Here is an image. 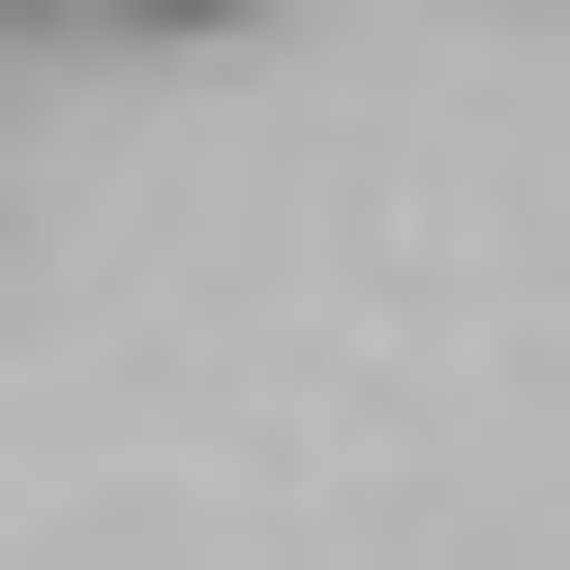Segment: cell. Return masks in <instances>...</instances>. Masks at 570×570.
<instances>
[{
	"label": "cell",
	"instance_id": "1",
	"mask_svg": "<svg viewBox=\"0 0 570 570\" xmlns=\"http://www.w3.org/2000/svg\"><path fill=\"white\" fill-rule=\"evenodd\" d=\"M0 30H60V60H150V30H271V0H0Z\"/></svg>",
	"mask_w": 570,
	"mask_h": 570
}]
</instances>
